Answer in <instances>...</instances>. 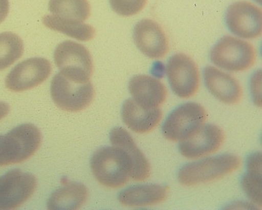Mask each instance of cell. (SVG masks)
Returning <instances> with one entry per match:
<instances>
[{"mask_svg":"<svg viewBox=\"0 0 262 210\" xmlns=\"http://www.w3.org/2000/svg\"><path fill=\"white\" fill-rule=\"evenodd\" d=\"M41 144V132L33 124H23L0 135V167L24 162L37 152Z\"/></svg>","mask_w":262,"mask_h":210,"instance_id":"3957f363","label":"cell"},{"mask_svg":"<svg viewBox=\"0 0 262 210\" xmlns=\"http://www.w3.org/2000/svg\"><path fill=\"white\" fill-rule=\"evenodd\" d=\"M37 181L32 174L12 170L0 177V210L20 207L35 192Z\"/></svg>","mask_w":262,"mask_h":210,"instance_id":"9c48e42d","label":"cell"},{"mask_svg":"<svg viewBox=\"0 0 262 210\" xmlns=\"http://www.w3.org/2000/svg\"><path fill=\"white\" fill-rule=\"evenodd\" d=\"M110 142L113 146L120 147L127 154L133 163L132 179L143 181L150 178L151 167L146 157L136 144L131 135L121 127L114 128L110 133Z\"/></svg>","mask_w":262,"mask_h":210,"instance_id":"2e32d148","label":"cell"},{"mask_svg":"<svg viewBox=\"0 0 262 210\" xmlns=\"http://www.w3.org/2000/svg\"><path fill=\"white\" fill-rule=\"evenodd\" d=\"M43 23L49 29L66 34L78 41H90L95 36V28L83 23L64 20L53 15L43 17Z\"/></svg>","mask_w":262,"mask_h":210,"instance_id":"7402d4cb","label":"cell"},{"mask_svg":"<svg viewBox=\"0 0 262 210\" xmlns=\"http://www.w3.org/2000/svg\"><path fill=\"white\" fill-rule=\"evenodd\" d=\"M121 114L125 125L139 134H146L154 131L163 116L161 108L146 110L139 106L133 98L124 102Z\"/></svg>","mask_w":262,"mask_h":210,"instance_id":"e0dca14e","label":"cell"},{"mask_svg":"<svg viewBox=\"0 0 262 210\" xmlns=\"http://www.w3.org/2000/svg\"><path fill=\"white\" fill-rule=\"evenodd\" d=\"M225 23L235 35L243 39H256L262 32L261 9L250 2H236L227 9Z\"/></svg>","mask_w":262,"mask_h":210,"instance_id":"30bf717a","label":"cell"},{"mask_svg":"<svg viewBox=\"0 0 262 210\" xmlns=\"http://www.w3.org/2000/svg\"><path fill=\"white\" fill-rule=\"evenodd\" d=\"M51 71L52 67L47 59H27L9 72L6 78V87L14 92L33 89L43 83L49 78Z\"/></svg>","mask_w":262,"mask_h":210,"instance_id":"8fae6325","label":"cell"},{"mask_svg":"<svg viewBox=\"0 0 262 210\" xmlns=\"http://www.w3.org/2000/svg\"><path fill=\"white\" fill-rule=\"evenodd\" d=\"M204 79L209 92L221 102L236 104L242 100V86L231 74L215 67L208 66L204 70Z\"/></svg>","mask_w":262,"mask_h":210,"instance_id":"9a60e30c","label":"cell"},{"mask_svg":"<svg viewBox=\"0 0 262 210\" xmlns=\"http://www.w3.org/2000/svg\"><path fill=\"white\" fill-rule=\"evenodd\" d=\"M225 142V133L215 124H205L193 136L179 144L180 153L188 159H198L217 152Z\"/></svg>","mask_w":262,"mask_h":210,"instance_id":"7c38bea8","label":"cell"},{"mask_svg":"<svg viewBox=\"0 0 262 210\" xmlns=\"http://www.w3.org/2000/svg\"><path fill=\"white\" fill-rule=\"evenodd\" d=\"M261 71L256 72L252 79L251 92L254 102L257 106H261Z\"/></svg>","mask_w":262,"mask_h":210,"instance_id":"d4e9b609","label":"cell"},{"mask_svg":"<svg viewBox=\"0 0 262 210\" xmlns=\"http://www.w3.org/2000/svg\"><path fill=\"white\" fill-rule=\"evenodd\" d=\"M49 6L53 16L64 20L83 23L91 15L88 0H50Z\"/></svg>","mask_w":262,"mask_h":210,"instance_id":"44dd1931","label":"cell"},{"mask_svg":"<svg viewBox=\"0 0 262 210\" xmlns=\"http://www.w3.org/2000/svg\"><path fill=\"white\" fill-rule=\"evenodd\" d=\"M115 12L122 16H135L140 13L148 3V0H109Z\"/></svg>","mask_w":262,"mask_h":210,"instance_id":"cb8c5ba5","label":"cell"},{"mask_svg":"<svg viewBox=\"0 0 262 210\" xmlns=\"http://www.w3.org/2000/svg\"><path fill=\"white\" fill-rule=\"evenodd\" d=\"M92 172L103 186L118 188L132 179L133 163L123 150L118 146L101 147L91 158Z\"/></svg>","mask_w":262,"mask_h":210,"instance_id":"6da1fadb","label":"cell"},{"mask_svg":"<svg viewBox=\"0 0 262 210\" xmlns=\"http://www.w3.org/2000/svg\"><path fill=\"white\" fill-rule=\"evenodd\" d=\"M129 90L134 101L146 110L160 108L167 98L164 84L154 76L145 74L133 76L129 81Z\"/></svg>","mask_w":262,"mask_h":210,"instance_id":"5bb4252c","label":"cell"},{"mask_svg":"<svg viewBox=\"0 0 262 210\" xmlns=\"http://www.w3.org/2000/svg\"><path fill=\"white\" fill-rule=\"evenodd\" d=\"M208 114L206 109L196 102L180 105L166 118L162 133L170 142H181L193 136L205 125Z\"/></svg>","mask_w":262,"mask_h":210,"instance_id":"5b68a950","label":"cell"},{"mask_svg":"<svg viewBox=\"0 0 262 210\" xmlns=\"http://www.w3.org/2000/svg\"><path fill=\"white\" fill-rule=\"evenodd\" d=\"M55 65L60 73L76 83L90 81L93 72V58L84 46L73 41L60 44L54 52Z\"/></svg>","mask_w":262,"mask_h":210,"instance_id":"8992f818","label":"cell"},{"mask_svg":"<svg viewBox=\"0 0 262 210\" xmlns=\"http://www.w3.org/2000/svg\"><path fill=\"white\" fill-rule=\"evenodd\" d=\"M10 112V108L7 103L0 102V121L8 115Z\"/></svg>","mask_w":262,"mask_h":210,"instance_id":"4316f807","label":"cell"},{"mask_svg":"<svg viewBox=\"0 0 262 210\" xmlns=\"http://www.w3.org/2000/svg\"><path fill=\"white\" fill-rule=\"evenodd\" d=\"M212 62L231 72H244L252 68L257 58L253 46L238 38L225 36L214 45L210 53Z\"/></svg>","mask_w":262,"mask_h":210,"instance_id":"277c9868","label":"cell"},{"mask_svg":"<svg viewBox=\"0 0 262 210\" xmlns=\"http://www.w3.org/2000/svg\"><path fill=\"white\" fill-rule=\"evenodd\" d=\"M242 159L231 154L192 162L182 167L178 179L182 185L194 186L224 178L242 166Z\"/></svg>","mask_w":262,"mask_h":210,"instance_id":"7a4b0ae2","label":"cell"},{"mask_svg":"<svg viewBox=\"0 0 262 210\" xmlns=\"http://www.w3.org/2000/svg\"><path fill=\"white\" fill-rule=\"evenodd\" d=\"M168 194L167 186L156 184H139L130 186L120 192L118 200L127 207H148L165 201Z\"/></svg>","mask_w":262,"mask_h":210,"instance_id":"ac0fdd59","label":"cell"},{"mask_svg":"<svg viewBox=\"0 0 262 210\" xmlns=\"http://www.w3.org/2000/svg\"><path fill=\"white\" fill-rule=\"evenodd\" d=\"M136 46L145 56L152 59L164 58L169 52V41L161 26L150 19H143L135 27Z\"/></svg>","mask_w":262,"mask_h":210,"instance_id":"4fadbf2b","label":"cell"},{"mask_svg":"<svg viewBox=\"0 0 262 210\" xmlns=\"http://www.w3.org/2000/svg\"><path fill=\"white\" fill-rule=\"evenodd\" d=\"M248 173L243 177V189L250 200L261 207L262 203V166L261 154L254 153L247 160Z\"/></svg>","mask_w":262,"mask_h":210,"instance_id":"ffe728a7","label":"cell"},{"mask_svg":"<svg viewBox=\"0 0 262 210\" xmlns=\"http://www.w3.org/2000/svg\"><path fill=\"white\" fill-rule=\"evenodd\" d=\"M166 75L172 91L181 98H190L198 92L200 71L196 62L183 53L173 55L168 61Z\"/></svg>","mask_w":262,"mask_h":210,"instance_id":"ba28073f","label":"cell"},{"mask_svg":"<svg viewBox=\"0 0 262 210\" xmlns=\"http://www.w3.org/2000/svg\"><path fill=\"white\" fill-rule=\"evenodd\" d=\"M9 11V0H0V24L4 22Z\"/></svg>","mask_w":262,"mask_h":210,"instance_id":"484cf974","label":"cell"},{"mask_svg":"<svg viewBox=\"0 0 262 210\" xmlns=\"http://www.w3.org/2000/svg\"><path fill=\"white\" fill-rule=\"evenodd\" d=\"M51 96L61 110L78 112L85 110L93 102L95 91L91 82L76 83L63 74H55L51 81Z\"/></svg>","mask_w":262,"mask_h":210,"instance_id":"52a82bcc","label":"cell"},{"mask_svg":"<svg viewBox=\"0 0 262 210\" xmlns=\"http://www.w3.org/2000/svg\"><path fill=\"white\" fill-rule=\"evenodd\" d=\"M24 42L11 32L0 33V71L8 68L24 54Z\"/></svg>","mask_w":262,"mask_h":210,"instance_id":"603a6c76","label":"cell"},{"mask_svg":"<svg viewBox=\"0 0 262 210\" xmlns=\"http://www.w3.org/2000/svg\"><path fill=\"white\" fill-rule=\"evenodd\" d=\"M89 192L85 185L72 182L57 189L50 196L48 209L52 210L78 209L87 201Z\"/></svg>","mask_w":262,"mask_h":210,"instance_id":"d6986e66","label":"cell"}]
</instances>
